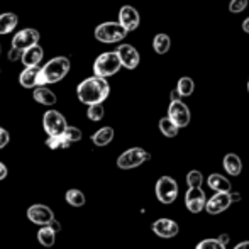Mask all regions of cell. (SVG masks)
I'll use <instances>...</instances> for the list:
<instances>
[{"label": "cell", "instance_id": "6da1fadb", "mask_svg": "<svg viewBox=\"0 0 249 249\" xmlns=\"http://www.w3.org/2000/svg\"><path fill=\"white\" fill-rule=\"evenodd\" d=\"M108 95H110V85H108L107 78L97 75L89 76L76 87V97L85 105L104 104Z\"/></svg>", "mask_w": 249, "mask_h": 249}, {"label": "cell", "instance_id": "7a4b0ae2", "mask_svg": "<svg viewBox=\"0 0 249 249\" xmlns=\"http://www.w3.org/2000/svg\"><path fill=\"white\" fill-rule=\"evenodd\" d=\"M71 70V61L66 56H56L50 59L44 66L39 68L37 73V87L41 85H54V83L61 82L68 71Z\"/></svg>", "mask_w": 249, "mask_h": 249}, {"label": "cell", "instance_id": "3957f363", "mask_svg": "<svg viewBox=\"0 0 249 249\" xmlns=\"http://www.w3.org/2000/svg\"><path fill=\"white\" fill-rule=\"evenodd\" d=\"M122 68L119 54L115 51H105L93 61V75L102 76V78H108L114 76L119 70Z\"/></svg>", "mask_w": 249, "mask_h": 249}, {"label": "cell", "instance_id": "277c9868", "mask_svg": "<svg viewBox=\"0 0 249 249\" xmlns=\"http://www.w3.org/2000/svg\"><path fill=\"white\" fill-rule=\"evenodd\" d=\"M95 39L104 44H114L121 43L127 36V31L121 26L119 22H102L95 27Z\"/></svg>", "mask_w": 249, "mask_h": 249}, {"label": "cell", "instance_id": "5b68a950", "mask_svg": "<svg viewBox=\"0 0 249 249\" xmlns=\"http://www.w3.org/2000/svg\"><path fill=\"white\" fill-rule=\"evenodd\" d=\"M154 192H156V198L160 200L164 205H170L173 203L178 197V183L175 178L171 177H161L158 178L156 187H154Z\"/></svg>", "mask_w": 249, "mask_h": 249}, {"label": "cell", "instance_id": "8992f818", "mask_svg": "<svg viewBox=\"0 0 249 249\" xmlns=\"http://www.w3.org/2000/svg\"><path fill=\"white\" fill-rule=\"evenodd\" d=\"M151 160V154L142 148H131L117 158V168L121 170H132V168L141 166L142 163Z\"/></svg>", "mask_w": 249, "mask_h": 249}, {"label": "cell", "instance_id": "52a82bcc", "mask_svg": "<svg viewBox=\"0 0 249 249\" xmlns=\"http://www.w3.org/2000/svg\"><path fill=\"white\" fill-rule=\"evenodd\" d=\"M66 119L61 112L58 110H46L43 115V127L48 136H59L66 129Z\"/></svg>", "mask_w": 249, "mask_h": 249}, {"label": "cell", "instance_id": "ba28073f", "mask_svg": "<svg viewBox=\"0 0 249 249\" xmlns=\"http://www.w3.org/2000/svg\"><path fill=\"white\" fill-rule=\"evenodd\" d=\"M168 117L178 125V127H187L190 124V108H188L187 104H183L180 99L178 100H171L170 102V107H168Z\"/></svg>", "mask_w": 249, "mask_h": 249}, {"label": "cell", "instance_id": "9c48e42d", "mask_svg": "<svg viewBox=\"0 0 249 249\" xmlns=\"http://www.w3.org/2000/svg\"><path fill=\"white\" fill-rule=\"evenodd\" d=\"M232 205L229 192H215V195H212L210 198H207L205 202V212L210 215H219V213L226 212L229 207Z\"/></svg>", "mask_w": 249, "mask_h": 249}, {"label": "cell", "instance_id": "30bf717a", "mask_svg": "<svg viewBox=\"0 0 249 249\" xmlns=\"http://www.w3.org/2000/svg\"><path fill=\"white\" fill-rule=\"evenodd\" d=\"M27 219L36 226H48L54 219V212L44 203H34L27 209Z\"/></svg>", "mask_w": 249, "mask_h": 249}, {"label": "cell", "instance_id": "8fae6325", "mask_svg": "<svg viewBox=\"0 0 249 249\" xmlns=\"http://www.w3.org/2000/svg\"><path fill=\"white\" fill-rule=\"evenodd\" d=\"M205 202H207V195L202 190V187H190L187 194H185V207L192 213L202 212L203 207H205Z\"/></svg>", "mask_w": 249, "mask_h": 249}, {"label": "cell", "instance_id": "7c38bea8", "mask_svg": "<svg viewBox=\"0 0 249 249\" xmlns=\"http://www.w3.org/2000/svg\"><path fill=\"white\" fill-rule=\"evenodd\" d=\"M115 53L119 54V59H121V65L127 70H136L139 66V61H141V56H139V51L136 50L131 44H119Z\"/></svg>", "mask_w": 249, "mask_h": 249}, {"label": "cell", "instance_id": "4fadbf2b", "mask_svg": "<svg viewBox=\"0 0 249 249\" xmlns=\"http://www.w3.org/2000/svg\"><path fill=\"white\" fill-rule=\"evenodd\" d=\"M39 43V33L33 27H26V29L16 33V36L12 37V48L16 50H26L29 46H34V44Z\"/></svg>", "mask_w": 249, "mask_h": 249}, {"label": "cell", "instance_id": "5bb4252c", "mask_svg": "<svg viewBox=\"0 0 249 249\" xmlns=\"http://www.w3.org/2000/svg\"><path fill=\"white\" fill-rule=\"evenodd\" d=\"M151 229H153V232L156 234L158 237H161V239H171V237L178 236V232H180V226H178L175 220L164 219V217L163 219L154 220Z\"/></svg>", "mask_w": 249, "mask_h": 249}, {"label": "cell", "instance_id": "9a60e30c", "mask_svg": "<svg viewBox=\"0 0 249 249\" xmlns=\"http://www.w3.org/2000/svg\"><path fill=\"white\" fill-rule=\"evenodd\" d=\"M139 22H141V17H139V12L132 5L121 7V10H119V24H121L127 33L138 29Z\"/></svg>", "mask_w": 249, "mask_h": 249}, {"label": "cell", "instance_id": "2e32d148", "mask_svg": "<svg viewBox=\"0 0 249 249\" xmlns=\"http://www.w3.org/2000/svg\"><path fill=\"white\" fill-rule=\"evenodd\" d=\"M44 58V50L39 46V43L29 46L20 53V61L24 63V66H39L41 61Z\"/></svg>", "mask_w": 249, "mask_h": 249}, {"label": "cell", "instance_id": "e0dca14e", "mask_svg": "<svg viewBox=\"0 0 249 249\" xmlns=\"http://www.w3.org/2000/svg\"><path fill=\"white\" fill-rule=\"evenodd\" d=\"M33 97L37 104L41 105H46V107H51L58 102V97L53 90L48 89V85H41V87H34V92H33Z\"/></svg>", "mask_w": 249, "mask_h": 249}, {"label": "cell", "instance_id": "ac0fdd59", "mask_svg": "<svg viewBox=\"0 0 249 249\" xmlns=\"http://www.w3.org/2000/svg\"><path fill=\"white\" fill-rule=\"evenodd\" d=\"M222 166L231 177H239L241 171H243V161H241V158L236 153H229L224 156Z\"/></svg>", "mask_w": 249, "mask_h": 249}, {"label": "cell", "instance_id": "d6986e66", "mask_svg": "<svg viewBox=\"0 0 249 249\" xmlns=\"http://www.w3.org/2000/svg\"><path fill=\"white\" fill-rule=\"evenodd\" d=\"M41 66H26L19 75V83L24 89H34L37 87V73Z\"/></svg>", "mask_w": 249, "mask_h": 249}, {"label": "cell", "instance_id": "ffe728a7", "mask_svg": "<svg viewBox=\"0 0 249 249\" xmlns=\"http://www.w3.org/2000/svg\"><path fill=\"white\" fill-rule=\"evenodd\" d=\"M114 139V129L110 125H105V127H100L97 132L92 134V142L97 146V148H104V146H108Z\"/></svg>", "mask_w": 249, "mask_h": 249}, {"label": "cell", "instance_id": "44dd1931", "mask_svg": "<svg viewBox=\"0 0 249 249\" xmlns=\"http://www.w3.org/2000/svg\"><path fill=\"white\" fill-rule=\"evenodd\" d=\"M207 185H209V188H210V190H213V192H231V188H232L231 181L227 180L226 177L219 175V173L210 175V177L207 178Z\"/></svg>", "mask_w": 249, "mask_h": 249}, {"label": "cell", "instance_id": "7402d4cb", "mask_svg": "<svg viewBox=\"0 0 249 249\" xmlns=\"http://www.w3.org/2000/svg\"><path fill=\"white\" fill-rule=\"evenodd\" d=\"M37 243L44 248H53L56 243V231L51 226H41L37 231Z\"/></svg>", "mask_w": 249, "mask_h": 249}, {"label": "cell", "instance_id": "603a6c76", "mask_svg": "<svg viewBox=\"0 0 249 249\" xmlns=\"http://www.w3.org/2000/svg\"><path fill=\"white\" fill-rule=\"evenodd\" d=\"M19 24V19L14 12L0 14V34H10Z\"/></svg>", "mask_w": 249, "mask_h": 249}, {"label": "cell", "instance_id": "cb8c5ba5", "mask_svg": "<svg viewBox=\"0 0 249 249\" xmlns=\"http://www.w3.org/2000/svg\"><path fill=\"white\" fill-rule=\"evenodd\" d=\"M171 48V39L168 34H156L153 39V50L158 53V54H166Z\"/></svg>", "mask_w": 249, "mask_h": 249}, {"label": "cell", "instance_id": "d4e9b609", "mask_svg": "<svg viewBox=\"0 0 249 249\" xmlns=\"http://www.w3.org/2000/svg\"><path fill=\"white\" fill-rule=\"evenodd\" d=\"M160 131H161V134L163 136H166V138H177L178 136V131H180V127H178L177 124H175L173 121H171L170 117H163V119H160Z\"/></svg>", "mask_w": 249, "mask_h": 249}, {"label": "cell", "instance_id": "484cf974", "mask_svg": "<svg viewBox=\"0 0 249 249\" xmlns=\"http://www.w3.org/2000/svg\"><path fill=\"white\" fill-rule=\"evenodd\" d=\"M65 198L71 207H83L87 202L85 194H83L82 190H78V188H70L65 194Z\"/></svg>", "mask_w": 249, "mask_h": 249}, {"label": "cell", "instance_id": "4316f807", "mask_svg": "<svg viewBox=\"0 0 249 249\" xmlns=\"http://www.w3.org/2000/svg\"><path fill=\"white\" fill-rule=\"evenodd\" d=\"M195 90V83L190 76H181L177 83V92L180 93V97H190Z\"/></svg>", "mask_w": 249, "mask_h": 249}, {"label": "cell", "instance_id": "83f0119b", "mask_svg": "<svg viewBox=\"0 0 249 249\" xmlns=\"http://www.w3.org/2000/svg\"><path fill=\"white\" fill-rule=\"evenodd\" d=\"M46 146L50 149L56 151V149H66V148H70L71 144H70V142L63 138V134H59V136H48Z\"/></svg>", "mask_w": 249, "mask_h": 249}, {"label": "cell", "instance_id": "f1b7e54d", "mask_svg": "<svg viewBox=\"0 0 249 249\" xmlns=\"http://www.w3.org/2000/svg\"><path fill=\"white\" fill-rule=\"evenodd\" d=\"M105 115V108L102 104H92L89 105V110H87V117L92 122H100Z\"/></svg>", "mask_w": 249, "mask_h": 249}, {"label": "cell", "instance_id": "f546056e", "mask_svg": "<svg viewBox=\"0 0 249 249\" xmlns=\"http://www.w3.org/2000/svg\"><path fill=\"white\" fill-rule=\"evenodd\" d=\"M63 138H65L70 144H73V142L82 141L83 134H82V131H80L78 127H75V125H66L65 132H63Z\"/></svg>", "mask_w": 249, "mask_h": 249}, {"label": "cell", "instance_id": "4dcf8cb0", "mask_svg": "<svg viewBox=\"0 0 249 249\" xmlns=\"http://www.w3.org/2000/svg\"><path fill=\"white\" fill-rule=\"evenodd\" d=\"M202 183H203L202 171H198V170L188 171V175H187V185L188 187H202Z\"/></svg>", "mask_w": 249, "mask_h": 249}, {"label": "cell", "instance_id": "1f68e13d", "mask_svg": "<svg viewBox=\"0 0 249 249\" xmlns=\"http://www.w3.org/2000/svg\"><path fill=\"white\" fill-rule=\"evenodd\" d=\"M195 249H226V246L219 239H203L197 244Z\"/></svg>", "mask_w": 249, "mask_h": 249}, {"label": "cell", "instance_id": "d6a6232c", "mask_svg": "<svg viewBox=\"0 0 249 249\" xmlns=\"http://www.w3.org/2000/svg\"><path fill=\"white\" fill-rule=\"evenodd\" d=\"M248 0H231L229 2V10L232 14H241L248 9Z\"/></svg>", "mask_w": 249, "mask_h": 249}, {"label": "cell", "instance_id": "836d02e7", "mask_svg": "<svg viewBox=\"0 0 249 249\" xmlns=\"http://www.w3.org/2000/svg\"><path fill=\"white\" fill-rule=\"evenodd\" d=\"M9 141H10L9 131H7V129H3V127H0V149L5 148V146L9 144Z\"/></svg>", "mask_w": 249, "mask_h": 249}, {"label": "cell", "instance_id": "e575fe53", "mask_svg": "<svg viewBox=\"0 0 249 249\" xmlns=\"http://www.w3.org/2000/svg\"><path fill=\"white\" fill-rule=\"evenodd\" d=\"M20 50H16V48H12L10 50V53H9V59L10 61H17V59H20Z\"/></svg>", "mask_w": 249, "mask_h": 249}, {"label": "cell", "instance_id": "d590c367", "mask_svg": "<svg viewBox=\"0 0 249 249\" xmlns=\"http://www.w3.org/2000/svg\"><path fill=\"white\" fill-rule=\"evenodd\" d=\"M7 175H9V170H7V166H5V164H3L2 161H0V181H2V180H5V178H7Z\"/></svg>", "mask_w": 249, "mask_h": 249}, {"label": "cell", "instance_id": "8d00e7d4", "mask_svg": "<svg viewBox=\"0 0 249 249\" xmlns=\"http://www.w3.org/2000/svg\"><path fill=\"white\" fill-rule=\"evenodd\" d=\"M217 239H219L220 241V243H222L224 244V246H227V244H229V234H220V236L219 237H217Z\"/></svg>", "mask_w": 249, "mask_h": 249}, {"label": "cell", "instance_id": "74e56055", "mask_svg": "<svg viewBox=\"0 0 249 249\" xmlns=\"http://www.w3.org/2000/svg\"><path fill=\"white\" fill-rule=\"evenodd\" d=\"M48 226H51L53 229L56 231V232H59V231H61V226H59V222H58L56 219H53V220H51V224H48Z\"/></svg>", "mask_w": 249, "mask_h": 249}, {"label": "cell", "instance_id": "f35d334b", "mask_svg": "<svg viewBox=\"0 0 249 249\" xmlns=\"http://www.w3.org/2000/svg\"><path fill=\"white\" fill-rule=\"evenodd\" d=\"M229 195H231V200H232V203L234 202H239V200H241V194H237V192H229Z\"/></svg>", "mask_w": 249, "mask_h": 249}, {"label": "cell", "instance_id": "ab89813d", "mask_svg": "<svg viewBox=\"0 0 249 249\" xmlns=\"http://www.w3.org/2000/svg\"><path fill=\"white\" fill-rule=\"evenodd\" d=\"M234 249H249V241H243V243L236 244Z\"/></svg>", "mask_w": 249, "mask_h": 249}, {"label": "cell", "instance_id": "60d3db41", "mask_svg": "<svg viewBox=\"0 0 249 249\" xmlns=\"http://www.w3.org/2000/svg\"><path fill=\"white\" fill-rule=\"evenodd\" d=\"M178 99H181V97H180V93L177 92V89H175L173 92L170 93V100H178Z\"/></svg>", "mask_w": 249, "mask_h": 249}, {"label": "cell", "instance_id": "b9f144b4", "mask_svg": "<svg viewBox=\"0 0 249 249\" xmlns=\"http://www.w3.org/2000/svg\"><path fill=\"white\" fill-rule=\"evenodd\" d=\"M243 29H244V33H248V34H249V17L243 22Z\"/></svg>", "mask_w": 249, "mask_h": 249}, {"label": "cell", "instance_id": "7bdbcfd3", "mask_svg": "<svg viewBox=\"0 0 249 249\" xmlns=\"http://www.w3.org/2000/svg\"><path fill=\"white\" fill-rule=\"evenodd\" d=\"M248 93H249V80H248Z\"/></svg>", "mask_w": 249, "mask_h": 249}]
</instances>
